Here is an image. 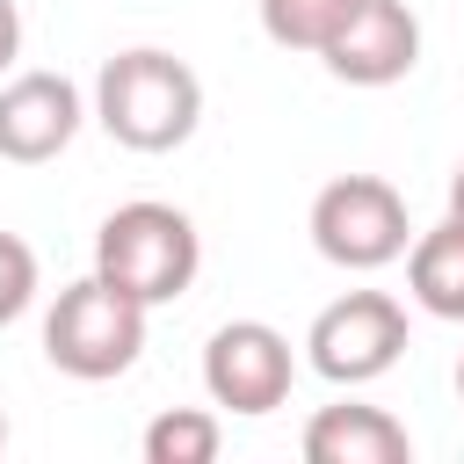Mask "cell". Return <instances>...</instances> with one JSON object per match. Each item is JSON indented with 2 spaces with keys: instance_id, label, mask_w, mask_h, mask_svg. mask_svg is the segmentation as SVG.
<instances>
[{
  "instance_id": "e0dca14e",
  "label": "cell",
  "mask_w": 464,
  "mask_h": 464,
  "mask_svg": "<svg viewBox=\"0 0 464 464\" xmlns=\"http://www.w3.org/2000/svg\"><path fill=\"white\" fill-rule=\"evenodd\" d=\"M0 450H7V413H0Z\"/></svg>"
},
{
  "instance_id": "7c38bea8",
  "label": "cell",
  "mask_w": 464,
  "mask_h": 464,
  "mask_svg": "<svg viewBox=\"0 0 464 464\" xmlns=\"http://www.w3.org/2000/svg\"><path fill=\"white\" fill-rule=\"evenodd\" d=\"M348 14H355V0H261V29L283 51H326Z\"/></svg>"
},
{
  "instance_id": "8992f818",
  "label": "cell",
  "mask_w": 464,
  "mask_h": 464,
  "mask_svg": "<svg viewBox=\"0 0 464 464\" xmlns=\"http://www.w3.org/2000/svg\"><path fill=\"white\" fill-rule=\"evenodd\" d=\"M297 384V355L290 341L268 326V319H225L210 341H203V392L210 406L239 413V420H261L290 399Z\"/></svg>"
},
{
  "instance_id": "277c9868",
  "label": "cell",
  "mask_w": 464,
  "mask_h": 464,
  "mask_svg": "<svg viewBox=\"0 0 464 464\" xmlns=\"http://www.w3.org/2000/svg\"><path fill=\"white\" fill-rule=\"evenodd\" d=\"M312 246L319 261L334 268H392L406 246H413V225H406V196L384 181V174H341L312 196Z\"/></svg>"
},
{
  "instance_id": "6da1fadb",
  "label": "cell",
  "mask_w": 464,
  "mask_h": 464,
  "mask_svg": "<svg viewBox=\"0 0 464 464\" xmlns=\"http://www.w3.org/2000/svg\"><path fill=\"white\" fill-rule=\"evenodd\" d=\"M94 123L123 152H174L203 123V80L188 72V58H174L160 44L116 51L94 72Z\"/></svg>"
},
{
  "instance_id": "8fae6325",
  "label": "cell",
  "mask_w": 464,
  "mask_h": 464,
  "mask_svg": "<svg viewBox=\"0 0 464 464\" xmlns=\"http://www.w3.org/2000/svg\"><path fill=\"white\" fill-rule=\"evenodd\" d=\"M138 450H145V464H218L225 420H218L210 406H167V413L145 420Z\"/></svg>"
},
{
  "instance_id": "30bf717a",
  "label": "cell",
  "mask_w": 464,
  "mask_h": 464,
  "mask_svg": "<svg viewBox=\"0 0 464 464\" xmlns=\"http://www.w3.org/2000/svg\"><path fill=\"white\" fill-rule=\"evenodd\" d=\"M406 290L428 319H464V218H442L413 232L406 246Z\"/></svg>"
},
{
  "instance_id": "52a82bcc",
  "label": "cell",
  "mask_w": 464,
  "mask_h": 464,
  "mask_svg": "<svg viewBox=\"0 0 464 464\" xmlns=\"http://www.w3.org/2000/svg\"><path fill=\"white\" fill-rule=\"evenodd\" d=\"M319 58L348 87H392L420 65V14L406 0H355V14L334 29Z\"/></svg>"
},
{
  "instance_id": "4fadbf2b",
  "label": "cell",
  "mask_w": 464,
  "mask_h": 464,
  "mask_svg": "<svg viewBox=\"0 0 464 464\" xmlns=\"http://www.w3.org/2000/svg\"><path fill=\"white\" fill-rule=\"evenodd\" d=\"M29 304H36V254H29V239L0 232V326L22 319Z\"/></svg>"
},
{
  "instance_id": "3957f363",
  "label": "cell",
  "mask_w": 464,
  "mask_h": 464,
  "mask_svg": "<svg viewBox=\"0 0 464 464\" xmlns=\"http://www.w3.org/2000/svg\"><path fill=\"white\" fill-rule=\"evenodd\" d=\"M44 355H51V370H65L80 384L123 377L145 355V304L123 297L116 283H102V276L65 283L44 312Z\"/></svg>"
},
{
  "instance_id": "9a60e30c",
  "label": "cell",
  "mask_w": 464,
  "mask_h": 464,
  "mask_svg": "<svg viewBox=\"0 0 464 464\" xmlns=\"http://www.w3.org/2000/svg\"><path fill=\"white\" fill-rule=\"evenodd\" d=\"M450 218H464V160H457V174H450Z\"/></svg>"
},
{
  "instance_id": "2e32d148",
  "label": "cell",
  "mask_w": 464,
  "mask_h": 464,
  "mask_svg": "<svg viewBox=\"0 0 464 464\" xmlns=\"http://www.w3.org/2000/svg\"><path fill=\"white\" fill-rule=\"evenodd\" d=\"M457 399H464V355H457Z\"/></svg>"
},
{
  "instance_id": "ba28073f",
  "label": "cell",
  "mask_w": 464,
  "mask_h": 464,
  "mask_svg": "<svg viewBox=\"0 0 464 464\" xmlns=\"http://www.w3.org/2000/svg\"><path fill=\"white\" fill-rule=\"evenodd\" d=\"M80 116H87V102L65 72H14L0 87V160H14V167L58 160L80 138Z\"/></svg>"
},
{
  "instance_id": "7a4b0ae2",
  "label": "cell",
  "mask_w": 464,
  "mask_h": 464,
  "mask_svg": "<svg viewBox=\"0 0 464 464\" xmlns=\"http://www.w3.org/2000/svg\"><path fill=\"white\" fill-rule=\"evenodd\" d=\"M196 268H203V239H196L188 210H174V203H152V196L116 203L94 232V276L116 283L123 297H138L145 312L174 304L196 283Z\"/></svg>"
},
{
  "instance_id": "9c48e42d",
  "label": "cell",
  "mask_w": 464,
  "mask_h": 464,
  "mask_svg": "<svg viewBox=\"0 0 464 464\" xmlns=\"http://www.w3.org/2000/svg\"><path fill=\"white\" fill-rule=\"evenodd\" d=\"M304 464H413V435L406 420H392L384 406H362V399H341V406H319L304 420Z\"/></svg>"
},
{
  "instance_id": "5b68a950",
  "label": "cell",
  "mask_w": 464,
  "mask_h": 464,
  "mask_svg": "<svg viewBox=\"0 0 464 464\" xmlns=\"http://www.w3.org/2000/svg\"><path fill=\"white\" fill-rule=\"evenodd\" d=\"M399 355H406V304L392 290H341L304 334V362L348 392L377 384Z\"/></svg>"
},
{
  "instance_id": "5bb4252c",
  "label": "cell",
  "mask_w": 464,
  "mask_h": 464,
  "mask_svg": "<svg viewBox=\"0 0 464 464\" xmlns=\"http://www.w3.org/2000/svg\"><path fill=\"white\" fill-rule=\"evenodd\" d=\"M22 58V7L14 0H0V72Z\"/></svg>"
}]
</instances>
